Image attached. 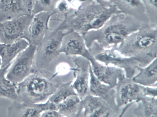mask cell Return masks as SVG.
Returning <instances> with one entry per match:
<instances>
[{
  "label": "cell",
  "instance_id": "10",
  "mask_svg": "<svg viewBox=\"0 0 157 117\" xmlns=\"http://www.w3.org/2000/svg\"><path fill=\"white\" fill-rule=\"evenodd\" d=\"M13 101L7 108V115L9 117H40L45 111L57 110V105L48 100L39 103Z\"/></svg>",
  "mask_w": 157,
  "mask_h": 117
},
{
  "label": "cell",
  "instance_id": "13",
  "mask_svg": "<svg viewBox=\"0 0 157 117\" xmlns=\"http://www.w3.org/2000/svg\"><path fill=\"white\" fill-rule=\"evenodd\" d=\"M59 53L70 56H81L89 60L92 57L82 35L73 31H68L63 38Z\"/></svg>",
  "mask_w": 157,
  "mask_h": 117
},
{
  "label": "cell",
  "instance_id": "16",
  "mask_svg": "<svg viewBox=\"0 0 157 117\" xmlns=\"http://www.w3.org/2000/svg\"><path fill=\"white\" fill-rule=\"evenodd\" d=\"M90 94L104 100L118 114L119 108L117 106L116 103L115 88L103 83L98 80L93 74L90 64Z\"/></svg>",
  "mask_w": 157,
  "mask_h": 117
},
{
  "label": "cell",
  "instance_id": "14",
  "mask_svg": "<svg viewBox=\"0 0 157 117\" xmlns=\"http://www.w3.org/2000/svg\"><path fill=\"white\" fill-rule=\"evenodd\" d=\"M89 61L93 74L103 83L115 88L119 80L126 77L124 71L121 68L105 65L93 57Z\"/></svg>",
  "mask_w": 157,
  "mask_h": 117
},
{
  "label": "cell",
  "instance_id": "32",
  "mask_svg": "<svg viewBox=\"0 0 157 117\" xmlns=\"http://www.w3.org/2000/svg\"><path fill=\"white\" fill-rule=\"evenodd\" d=\"M2 60H1V57L0 56V68H1V67L2 66Z\"/></svg>",
  "mask_w": 157,
  "mask_h": 117
},
{
  "label": "cell",
  "instance_id": "12",
  "mask_svg": "<svg viewBox=\"0 0 157 117\" xmlns=\"http://www.w3.org/2000/svg\"><path fill=\"white\" fill-rule=\"evenodd\" d=\"M80 117L116 116V113L104 100L89 94L81 100Z\"/></svg>",
  "mask_w": 157,
  "mask_h": 117
},
{
  "label": "cell",
  "instance_id": "5",
  "mask_svg": "<svg viewBox=\"0 0 157 117\" xmlns=\"http://www.w3.org/2000/svg\"><path fill=\"white\" fill-rule=\"evenodd\" d=\"M88 49L97 61L105 65L122 69L127 78L132 79L135 75L137 68L140 67L135 60L122 55L115 48H104L96 41L92 42Z\"/></svg>",
  "mask_w": 157,
  "mask_h": 117
},
{
  "label": "cell",
  "instance_id": "3",
  "mask_svg": "<svg viewBox=\"0 0 157 117\" xmlns=\"http://www.w3.org/2000/svg\"><path fill=\"white\" fill-rule=\"evenodd\" d=\"M115 49L122 55L136 60L140 67L147 66L157 58V27L143 25Z\"/></svg>",
  "mask_w": 157,
  "mask_h": 117
},
{
  "label": "cell",
  "instance_id": "26",
  "mask_svg": "<svg viewBox=\"0 0 157 117\" xmlns=\"http://www.w3.org/2000/svg\"><path fill=\"white\" fill-rule=\"evenodd\" d=\"M149 20V24L157 27V0H141Z\"/></svg>",
  "mask_w": 157,
  "mask_h": 117
},
{
  "label": "cell",
  "instance_id": "2",
  "mask_svg": "<svg viewBox=\"0 0 157 117\" xmlns=\"http://www.w3.org/2000/svg\"><path fill=\"white\" fill-rule=\"evenodd\" d=\"M119 13L121 12L114 5L106 7L94 1L70 12L55 30L73 31L82 35L100 28L112 16Z\"/></svg>",
  "mask_w": 157,
  "mask_h": 117
},
{
  "label": "cell",
  "instance_id": "4",
  "mask_svg": "<svg viewBox=\"0 0 157 117\" xmlns=\"http://www.w3.org/2000/svg\"><path fill=\"white\" fill-rule=\"evenodd\" d=\"M62 82L58 73L46 69L35 70L16 84L17 101L31 103L47 101Z\"/></svg>",
  "mask_w": 157,
  "mask_h": 117
},
{
  "label": "cell",
  "instance_id": "29",
  "mask_svg": "<svg viewBox=\"0 0 157 117\" xmlns=\"http://www.w3.org/2000/svg\"><path fill=\"white\" fill-rule=\"evenodd\" d=\"M41 117H62L63 115L57 110H47L43 112L40 115Z\"/></svg>",
  "mask_w": 157,
  "mask_h": 117
},
{
  "label": "cell",
  "instance_id": "17",
  "mask_svg": "<svg viewBox=\"0 0 157 117\" xmlns=\"http://www.w3.org/2000/svg\"><path fill=\"white\" fill-rule=\"evenodd\" d=\"M28 0H0V23L31 14Z\"/></svg>",
  "mask_w": 157,
  "mask_h": 117
},
{
  "label": "cell",
  "instance_id": "20",
  "mask_svg": "<svg viewBox=\"0 0 157 117\" xmlns=\"http://www.w3.org/2000/svg\"><path fill=\"white\" fill-rule=\"evenodd\" d=\"M138 73L132 79L133 82L144 86L157 87V58L147 66L138 67Z\"/></svg>",
  "mask_w": 157,
  "mask_h": 117
},
{
  "label": "cell",
  "instance_id": "22",
  "mask_svg": "<svg viewBox=\"0 0 157 117\" xmlns=\"http://www.w3.org/2000/svg\"><path fill=\"white\" fill-rule=\"evenodd\" d=\"M57 106V110L63 117H80L81 100L77 95L69 96Z\"/></svg>",
  "mask_w": 157,
  "mask_h": 117
},
{
  "label": "cell",
  "instance_id": "24",
  "mask_svg": "<svg viewBox=\"0 0 157 117\" xmlns=\"http://www.w3.org/2000/svg\"><path fill=\"white\" fill-rule=\"evenodd\" d=\"M72 83V81L62 82L48 100L57 105L69 96L77 95L73 87Z\"/></svg>",
  "mask_w": 157,
  "mask_h": 117
},
{
  "label": "cell",
  "instance_id": "25",
  "mask_svg": "<svg viewBox=\"0 0 157 117\" xmlns=\"http://www.w3.org/2000/svg\"><path fill=\"white\" fill-rule=\"evenodd\" d=\"M61 0H36L33 7L31 14L45 12L52 14L57 3Z\"/></svg>",
  "mask_w": 157,
  "mask_h": 117
},
{
  "label": "cell",
  "instance_id": "19",
  "mask_svg": "<svg viewBox=\"0 0 157 117\" xmlns=\"http://www.w3.org/2000/svg\"><path fill=\"white\" fill-rule=\"evenodd\" d=\"M29 44L28 41L24 39L10 43H0V56L2 62L1 68L10 64Z\"/></svg>",
  "mask_w": 157,
  "mask_h": 117
},
{
  "label": "cell",
  "instance_id": "23",
  "mask_svg": "<svg viewBox=\"0 0 157 117\" xmlns=\"http://www.w3.org/2000/svg\"><path fill=\"white\" fill-rule=\"evenodd\" d=\"M11 63L0 68V97L8 98L13 101H17L16 84L6 77L7 70Z\"/></svg>",
  "mask_w": 157,
  "mask_h": 117
},
{
  "label": "cell",
  "instance_id": "27",
  "mask_svg": "<svg viewBox=\"0 0 157 117\" xmlns=\"http://www.w3.org/2000/svg\"><path fill=\"white\" fill-rule=\"evenodd\" d=\"M71 6L77 9L81 6L91 2L95 0H67Z\"/></svg>",
  "mask_w": 157,
  "mask_h": 117
},
{
  "label": "cell",
  "instance_id": "31",
  "mask_svg": "<svg viewBox=\"0 0 157 117\" xmlns=\"http://www.w3.org/2000/svg\"><path fill=\"white\" fill-rule=\"evenodd\" d=\"M36 0H28L29 4L32 8V9Z\"/></svg>",
  "mask_w": 157,
  "mask_h": 117
},
{
  "label": "cell",
  "instance_id": "6",
  "mask_svg": "<svg viewBox=\"0 0 157 117\" xmlns=\"http://www.w3.org/2000/svg\"><path fill=\"white\" fill-rule=\"evenodd\" d=\"M67 31L48 30L41 43L36 46L33 71L46 69L56 59L60 54L63 38Z\"/></svg>",
  "mask_w": 157,
  "mask_h": 117
},
{
  "label": "cell",
  "instance_id": "15",
  "mask_svg": "<svg viewBox=\"0 0 157 117\" xmlns=\"http://www.w3.org/2000/svg\"><path fill=\"white\" fill-rule=\"evenodd\" d=\"M51 14L43 12L33 15L25 38L29 44L37 46L41 43L48 31Z\"/></svg>",
  "mask_w": 157,
  "mask_h": 117
},
{
  "label": "cell",
  "instance_id": "7",
  "mask_svg": "<svg viewBox=\"0 0 157 117\" xmlns=\"http://www.w3.org/2000/svg\"><path fill=\"white\" fill-rule=\"evenodd\" d=\"M36 46L29 44L11 63L6 74V78L15 84H17L33 71V60Z\"/></svg>",
  "mask_w": 157,
  "mask_h": 117
},
{
  "label": "cell",
  "instance_id": "8",
  "mask_svg": "<svg viewBox=\"0 0 157 117\" xmlns=\"http://www.w3.org/2000/svg\"><path fill=\"white\" fill-rule=\"evenodd\" d=\"M33 15H25L0 23V43H10L25 39Z\"/></svg>",
  "mask_w": 157,
  "mask_h": 117
},
{
  "label": "cell",
  "instance_id": "28",
  "mask_svg": "<svg viewBox=\"0 0 157 117\" xmlns=\"http://www.w3.org/2000/svg\"><path fill=\"white\" fill-rule=\"evenodd\" d=\"M157 87L144 86V96L152 97H157Z\"/></svg>",
  "mask_w": 157,
  "mask_h": 117
},
{
  "label": "cell",
  "instance_id": "1",
  "mask_svg": "<svg viewBox=\"0 0 157 117\" xmlns=\"http://www.w3.org/2000/svg\"><path fill=\"white\" fill-rule=\"evenodd\" d=\"M145 24L134 17L119 13L112 16L100 28L82 35L87 49L94 41L104 48L116 49L129 35Z\"/></svg>",
  "mask_w": 157,
  "mask_h": 117
},
{
  "label": "cell",
  "instance_id": "30",
  "mask_svg": "<svg viewBox=\"0 0 157 117\" xmlns=\"http://www.w3.org/2000/svg\"><path fill=\"white\" fill-rule=\"evenodd\" d=\"M100 5L106 7H109L114 5V0H95Z\"/></svg>",
  "mask_w": 157,
  "mask_h": 117
},
{
  "label": "cell",
  "instance_id": "11",
  "mask_svg": "<svg viewBox=\"0 0 157 117\" xmlns=\"http://www.w3.org/2000/svg\"><path fill=\"white\" fill-rule=\"evenodd\" d=\"M144 86L133 82L132 79L125 77L119 80L116 88L117 105L120 107L136 101L144 96Z\"/></svg>",
  "mask_w": 157,
  "mask_h": 117
},
{
  "label": "cell",
  "instance_id": "9",
  "mask_svg": "<svg viewBox=\"0 0 157 117\" xmlns=\"http://www.w3.org/2000/svg\"><path fill=\"white\" fill-rule=\"evenodd\" d=\"M75 68H72L75 79L73 87L81 100L90 94L89 90L90 63L87 59L81 56H71Z\"/></svg>",
  "mask_w": 157,
  "mask_h": 117
},
{
  "label": "cell",
  "instance_id": "21",
  "mask_svg": "<svg viewBox=\"0 0 157 117\" xmlns=\"http://www.w3.org/2000/svg\"><path fill=\"white\" fill-rule=\"evenodd\" d=\"M137 105L133 111L137 117H157V97L142 96L136 101Z\"/></svg>",
  "mask_w": 157,
  "mask_h": 117
},
{
  "label": "cell",
  "instance_id": "18",
  "mask_svg": "<svg viewBox=\"0 0 157 117\" xmlns=\"http://www.w3.org/2000/svg\"><path fill=\"white\" fill-rule=\"evenodd\" d=\"M114 5L121 13L134 17L144 24H149L141 0H114Z\"/></svg>",
  "mask_w": 157,
  "mask_h": 117
}]
</instances>
